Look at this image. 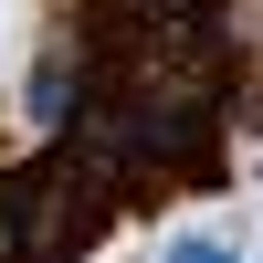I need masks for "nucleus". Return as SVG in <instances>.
I'll list each match as a JSON object with an SVG mask.
<instances>
[{
    "label": "nucleus",
    "instance_id": "nucleus-1",
    "mask_svg": "<svg viewBox=\"0 0 263 263\" xmlns=\"http://www.w3.org/2000/svg\"><path fill=\"white\" fill-rule=\"evenodd\" d=\"M0 211H11V253L32 263H74L84 242H105V221L126 211V168L105 158L95 137H53V158L0 179Z\"/></svg>",
    "mask_w": 263,
    "mask_h": 263
},
{
    "label": "nucleus",
    "instance_id": "nucleus-2",
    "mask_svg": "<svg viewBox=\"0 0 263 263\" xmlns=\"http://www.w3.org/2000/svg\"><path fill=\"white\" fill-rule=\"evenodd\" d=\"M84 105H95V95H84V53H42V63H32V84H21V116H32L42 137H74Z\"/></svg>",
    "mask_w": 263,
    "mask_h": 263
},
{
    "label": "nucleus",
    "instance_id": "nucleus-3",
    "mask_svg": "<svg viewBox=\"0 0 263 263\" xmlns=\"http://www.w3.org/2000/svg\"><path fill=\"white\" fill-rule=\"evenodd\" d=\"M168 263H242V253H232V232H179Z\"/></svg>",
    "mask_w": 263,
    "mask_h": 263
},
{
    "label": "nucleus",
    "instance_id": "nucleus-4",
    "mask_svg": "<svg viewBox=\"0 0 263 263\" xmlns=\"http://www.w3.org/2000/svg\"><path fill=\"white\" fill-rule=\"evenodd\" d=\"M0 263H32V253H0Z\"/></svg>",
    "mask_w": 263,
    "mask_h": 263
}]
</instances>
